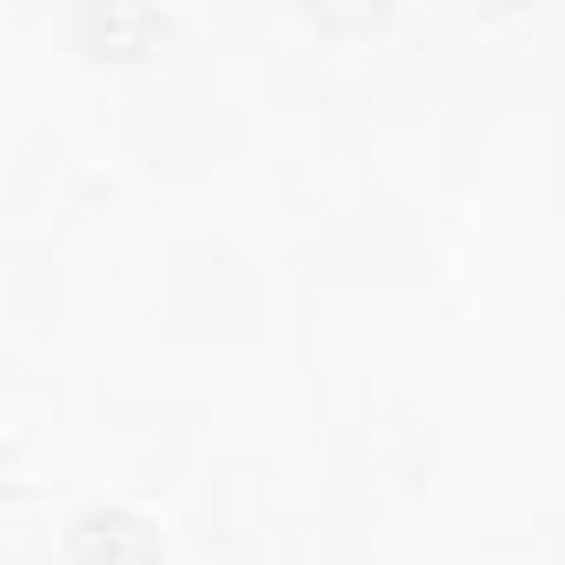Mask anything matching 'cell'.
I'll return each instance as SVG.
<instances>
[{"label": "cell", "mask_w": 565, "mask_h": 565, "mask_svg": "<svg viewBox=\"0 0 565 565\" xmlns=\"http://www.w3.org/2000/svg\"><path fill=\"white\" fill-rule=\"evenodd\" d=\"M153 539L127 519V512H94L74 532V565H147Z\"/></svg>", "instance_id": "cell-1"}]
</instances>
